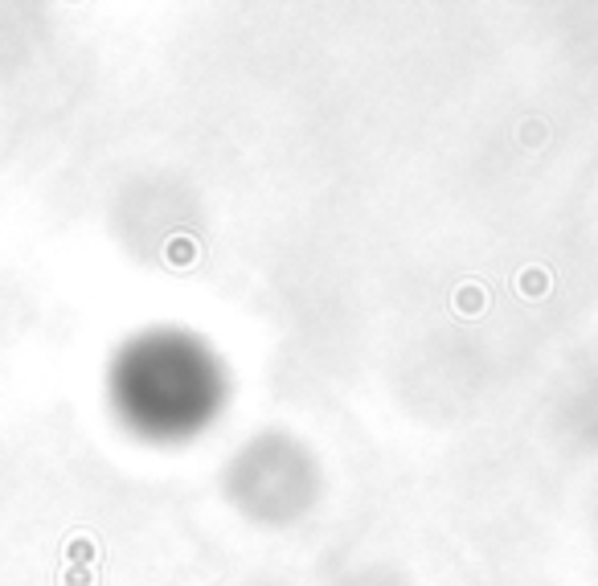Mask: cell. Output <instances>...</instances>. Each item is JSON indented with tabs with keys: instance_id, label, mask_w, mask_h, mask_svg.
Returning a JSON list of instances; mask_svg holds the SVG:
<instances>
[{
	"instance_id": "cell-2",
	"label": "cell",
	"mask_w": 598,
	"mask_h": 586,
	"mask_svg": "<svg viewBox=\"0 0 598 586\" xmlns=\"http://www.w3.org/2000/svg\"><path fill=\"white\" fill-rule=\"evenodd\" d=\"M229 476H262V484L229 488L234 504L254 520H295L316 496V463L295 439L262 435L250 439L229 463Z\"/></svg>"
},
{
	"instance_id": "cell-1",
	"label": "cell",
	"mask_w": 598,
	"mask_h": 586,
	"mask_svg": "<svg viewBox=\"0 0 598 586\" xmlns=\"http://www.w3.org/2000/svg\"><path fill=\"white\" fill-rule=\"evenodd\" d=\"M106 406L131 439L180 447L213 430L229 406V365L193 328L152 324L119 340L106 361Z\"/></svg>"
}]
</instances>
